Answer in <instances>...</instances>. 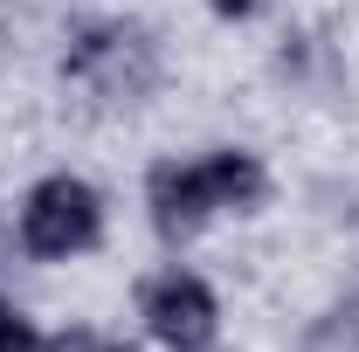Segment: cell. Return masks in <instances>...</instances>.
Wrapping results in <instances>:
<instances>
[{
    "mask_svg": "<svg viewBox=\"0 0 359 352\" xmlns=\"http://www.w3.org/2000/svg\"><path fill=\"white\" fill-rule=\"evenodd\" d=\"M62 83L104 111H138L159 90V42L132 14H90L62 35Z\"/></svg>",
    "mask_w": 359,
    "mask_h": 352,
    "instance_id": "cell-1",
    "label": "cell"
},
{
    "mask_svg": "<svg viewBox=\"0 0 359 352\" xmlns=\"http://www.w3.org/2000/svg\"><path fill=\"white\" fill-rule=\"evenodd\" d=\"M104 228H111V208L83 173H42L14 208V242L35 263H83L104 249Z\"/></svg>",
    "mask_w": 359,
    "mask_h": 352,
    "instance_id": "cell-2",
    "label": "cell"
},
{
    "mask_svg": "<svg viewBox=\"0 0 359 352\" xmlns=\"http://www.w3.org/2000/svg\"><path fill=\"white\" fill-rule=\"evenodd\" d=\"M138 325L159 352H215L222 346V297L201 269L166 263L138 283Z\"/></svg>",
    "mask_w": 359,
    "mask_h": 352,
    "instance_id": "cell-3",
    "label": "cell"
},
{
    "mask_svg": "<svg viewBox=\"0 0 359 352\" xmlns=\"http://www.w3.org/2000/svg\"><path fill=\"white\" fill-rule=\"evenodd\" d=\"M145 221H152V235H159L166 249L201 242V235L222 221L215 187L201 173V152H194V159H152V166H145Z\"/></svg>",
    "mask_w": 359,
    "mask_h": 352,
    "instance_id": "cell-4",
    "label": "cell"
},
{
    "mask_svg": "<svg viewBox=\"0 0 359 352\" xmlns=\"http://www.w3.org/2000/svg\"><path fill=\"white\" fill-rule=\"evenodd\" d=\"M201 173H208V187H215V208H222V221H249L269 208V194H276V180H269L263 152H249V145H208L201 152Z\"/></svg>",
    "mask_w": 359,
    "mask_h": 352,
    "instance_id": "cell-5",
    "label": "cell"
},
{
    "mask_svg": "<svg viewBox=\"0 0 359 352\" xmlns=\"http://www.w3.org/2000/svg\"><path fill=\"white\" fill-rule=\"evenodd\" d=\"M42 352H132V346L104 325H62V332H42Z\"/></svg>",
    "mask_w": 359,
    "mask_h": 352,
    "instance_id": "cell-6",
    "label": "cell"
},
{
    "mask_svg": "<svg viewBox=\"0 0 359 352\" xmlns=\"http://www.w3.org/2000/svg\"><path fill=\"white\" fill-rule=\"evenodd\" d=\"M0 352H42V332L28 325V311L0 297Z\"/></svg>",
    "mask_w": 359,
    "mask_h": 352,
    "instance_id": "cell-7",
    "label": "cell"
},
{
    "mask_svg": "<svg viewBox=\"0 0 359 352\" xmlns=\"http://www.w3.org/2000/svg\"><path fill=\"white\" fill-rule=\"evenodd\" d=\"M208 7H215L222 21H256V14H263L269 0H208Z\"/></svg>",
    "mask_w": 359,
    "mask_h": 352,
    "instance_id": "cell-8",
    "label": "cell"
}]
</instances>
